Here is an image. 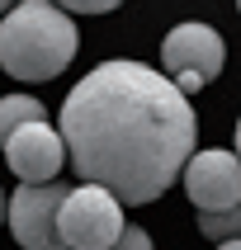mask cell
Instances as JSON below:
<instances>
[{"label":"cell","mask_w":241,"mask_h":250,"mask_svg":"<svg viewBox=\"0 0 241 250\" xmlns=\"http://www.w3.org/2000/svg\"><path fill=\"white\" fill-rule=\"evenodd\" d=\"M227 62L222 33L208 24H175L161 42V76H166L180 95H198Z\"/></svg>","instance_id":"obj_3"},{"label":"cell","mask_w":241,"mask_h":250,"mask_svg":"<svg viewBox=\"0 0 241 250\" xmlns=\"http://www.w3.org/2000/svg\"><path fill=\"white\" fill-rule=\"evenodd\" d=\"M218 250H241V236H237V241H222Z\"/></svg>","instance_id":"obj_13"},{"label":"cell","mask_w":241,"mask_h":250,"mask_svg":"<svg viewBox=\"0 0 241 250\" xmlns=\"http://www.w3.org/2000/svg\"><path fill=\"white\" fill-rule=\"evenodd\" d=\"M237 10H241V0H237Z\"/></svg>","instance_id":"obj_16"},{"label":"cell","mask_w":241,"mask_h":250,"mask_svg":"<svg viewBox=\"0 0 241 250\" xmlns=\"http://www.w3.org/2000/svg\"><path fill=\"white\" fill-rule=\"evenodd\" d=\"M5 161H10V170L24 184H57V175H62V166L71 161V151H66L62 127L33 123V127H24V132H14V137H10Z\"/></svg>","instance_id":"obj_7"},{"label":"cell","mask_w":241,"mask_h":250,"mask_svg":"<svg viewBox=\"0 0 241 250\" xmlns=\"http://www.w3.org/2000/svg\"><path fill=\"white\" fill-rule=\"evenodd\" d=\"M184 189L198 212H232L241 208V156L232 151H198L184 166Z\"/></svg>","instance_id":"obj_6"},{"label":"cell","mask_w":241,"mask_h":250,"mask_svg":"<svg viewBox=\"0 0 241 250\" xmlns=\"http://www.w3.org/2000/svg\"><path fill=\"white\" fill-rule=\"evenodd\" d=\"M76 57V19L52 0H24L0 19V66L14 81H52Z\"/></svg>","instance_id":"obj_2"},{"label":"cell","mask_w":241,"mask_h":250,"mask_svg":"<svg viewBox=\"0 0 241 250\" xmlns=\"http://www.w3.org/2000/svg\"><path fill=\"white\" fill-rule=\"evenodd\" d=\"M198 231L208 241H237L241 236V208L232 212H198Z\"/></svg>","instance_id":"obj_9"},{"label":"cell","mask_w":241,"mask_h":250,"mask_svg":"<svg viewBox=\"0 0 241 250\" xmlns=\"http://www.w3.org/2000/svg\"><path fill=\"white\" fill-rule=\"evenodd\" d=\"M123 203L99 189V184H81L71 189V198L62 203V241L66 250H113L123 241Z\"/></svg>","instance_id":"obj_4"},{"label":"cell","mask_w":241,"mask_h":250,"mask_svg":"<svg viewBox=\"0 0 241 250\" xmlns=\"http://www.w3.org/2000/svg\"><path fill=\"white\" fill-rule=\"evenodd\" d=\"M71 189L57 184H19L10 194V231L24 250H66L62 241V203Z\"/></svg>","instance_id":"obj_5"},{"label":"cell","mask_w":241,"mask_h":250,"mask_svg":"<svg viewBox=\"0 0 241 250\" xmlns=\"http://www.w3.org/2000/svg\"><path fill=\"white\" fill-rule=\"evenodd\" d=\"M10 5H14V0H0V14H10Z\"/></svg>","instance_id":"obj_14"},{"label":"cell","mask_w":241,"mask_h":250,"mask_svg":"<svg viewBox=\"0 0 241 250\" xmlns=\"http://www.w3.org/2000/svg\"><path fill=\"white\" fill-rule=\"evenodd\" d=\"M113 250H152V236H147V227H128L123 231V241Z\"/></svg>","instance_id":"obj_11"},{"label":"cell","mask_w":241,"mask_h":250,"mask_svg":"<svg viewBox=\"0 0 241 250\" xmlns=\"http://www.w3.org/2000/svg\"><path fill=\"white\" fill-rule=\"evenodd\" d=\"M62 137L85 184L156 203L194 161V104L142 62H104L62 104Z\"/></svg>","instance_id":"obj_1"},{"label":"cell","mask_w":241,"mask_h":250,"mask_svg":"<svg viewBox=\"0 0 241 250\" xmlns=\"http://www.w3.org/2000/svg\"><path fill=\"white\" fill-rule=\"evenodd\" d=\"M237 156H241V123H237Z\"/></svg>","instance_id":"obj_15"},{"label":"cell","mask_w":241,"mask_h":250,"mask_svg":"<svg viewBox=\"0 0 241 250\" xmlns=\"http://www.w3.org/2000/svg\"><path fill=\"white\" fill-rule=\"evenodd\" d=\"M5 217H10V198L0 194V222H5Z\"/></svg>","instance_id":"obj_12"},{"label":"cell","mask_w":241,"mask_h":250,"mask_svg":"<svg viewBox=\"0 0 241 250\" xmlns=\"http://www.w3.org/2000/svg\"><path fill=\"white\" fill-rule=\"evenodd\" d=\"M33 123H47L38 99L33 95H5L0 99V151L10 146L14 132H24V127H33Z\"/></svg>","instance_id":"obj_8"},{"label":"cell","mask_w":241,"mask_h":250,"mask_svg":"<svg viewBox=\"0 0 241 250\" xmlns=\"http://www.w3.org/2000/svg\"><path fill=\"white\" fill-rule=\"evenodd\" d=\"M52 5H62L66 14H109V10H118L123 0H52Z\"/></svg>","instance_id":"obj_10"}]
</instances>
